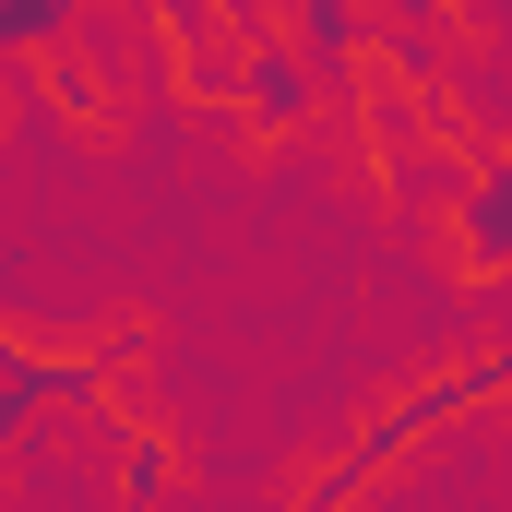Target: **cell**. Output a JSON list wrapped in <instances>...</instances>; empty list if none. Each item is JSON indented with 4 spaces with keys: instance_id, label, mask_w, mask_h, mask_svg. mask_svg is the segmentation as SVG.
Here are the masks:
<instances>
[{
    "instance_id": "obj_1",
    "label": "cell",
    "mask_w": 512,
    "mask_h": 512,
    "mask_svg": "<svg viewBox=\"0 0 512 512\" xmlns=\"http://www.w3.org/2000/svg\"><path fill=\"white\" fill-rule=\"evenodd\" d=\"M501 393H512V358H501V346L453 358L441 382H405L393 405H370V417L346 429V453H334V465H322V477H310V489H298L286 512H346V501H370V489H382L405 453H429L453 417H477V405H501Z\"/></svg>"
},
{
    "instance_id": "obj_2",
    "label": "cell",
    "mask_w": 512,
    "mask_h": 512,
    "mask_svg": "<svg viewBox=\"0 0 512 512\" xmlns=\"http://www.w3.org/2000/svg\"><path fill=\"white\" fill-rule=\"evenodd\" d=\"M108 393H120V358H108V346L48 358V346L0 334V441H36V429H60V417H108Z\"/></svg>"
},
{
    "instance_id": "obj_3",
    "label": "cell",
    "mask_w": 512,
    "mask_h": 512,
    "mask_svg": "<svg viewBox=\"0 0 512 512\" xmlns=\"http://www.w3.org/2000/svg\"><path fill=\"white\" fill-rule=\"evenodd\" d=\"M227 108H239V131H262V143H286V131H310V108H322V72L298 60V36L286 24H239V84H227Z\"/></svg>"
},
{
    "instance_id": "obj_4",
    "label": "cell",
    "mask_w": 512,
    "mask_h": 512,
    "mask_svg": "<svg viewBox=\"0 0 512 512\" xmlns=\"http://www.w3.org/2000/svg\"><path fill=\"white\" fill-rule=\"evenodd\" d=\"M453 262L489 286L512 274V155H477L465 167V191H453Z\"/></svg>"
},
{
    "instance_id": "obj_5",
    "label": "cell",
    "mask_w": 512,
    "mask_h": 512,
    "mask_svg": "<svg viewBox=\"0 0 512 512\" xmlns=\"http://www.w3.org/2000/svg\"><path fill=\"white\" fill-rule=\"evenodd\" d=\"M108 489H120V512H167L179 501V441L155 417H120L108 429Z\"/></svg>"
},
{
    "instance_id": "obj_6",
    "label": "cell",
    "mask_w": 512,
    "mask_h": 512,
    "mask_svg": "<svg viewBox=\"0 0 512 512\" xmlns=\"http://www.w3.org/2000/svg\"><path fill=\"white\" fill-rule=\"evenodd\" d=\"M72 24H84V0H0V72L36 60V48H60Z\"/></svg>"
},
{
    "instance_id": "obj_7",
    "label": "cell",
    "mask_w": 512,
    "mask_h": 512,
    "mask_svg": "<svg viewBox=\"0 0 512 512\" xmlns=\"http://www.w3.org/2000/svg\"><path fill=\"white\" fill-rule=\"evenodd\" d=\"M120 12H203V0H120Z\"/></svg>"
}]
</instances>
